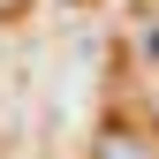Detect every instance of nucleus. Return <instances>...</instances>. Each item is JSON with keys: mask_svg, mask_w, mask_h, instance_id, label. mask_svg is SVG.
<instances>
[{"mask_svg": "<svg viewBox=\"0 0 159 159\" xmlns=\"http://www.w3.org/2000/svg\"><path fill=\"white\" fill-rule=\"evenodd\" d=\"M15 15H30V0H0V23H15Z\"/></svg>", "mask_w": 159, "mask_h": 159, "instance_id": "obj_2", "label": "nucleus"}, {"mask_svg": "<svg viewBox=\"0 0 159 159\" xmlns=\"http://www.w3.org/2000/svg\"><path fill=\"white\" fill-rule=\"evenodd\" d=\"M98 159H152V152L136 144V136H121V129H106V136H98Z\"/></svg>", "mask_w": 159, "mask_h": 159, "instance_id": "obj_1", "label": "nucleus"}]
</instances>
